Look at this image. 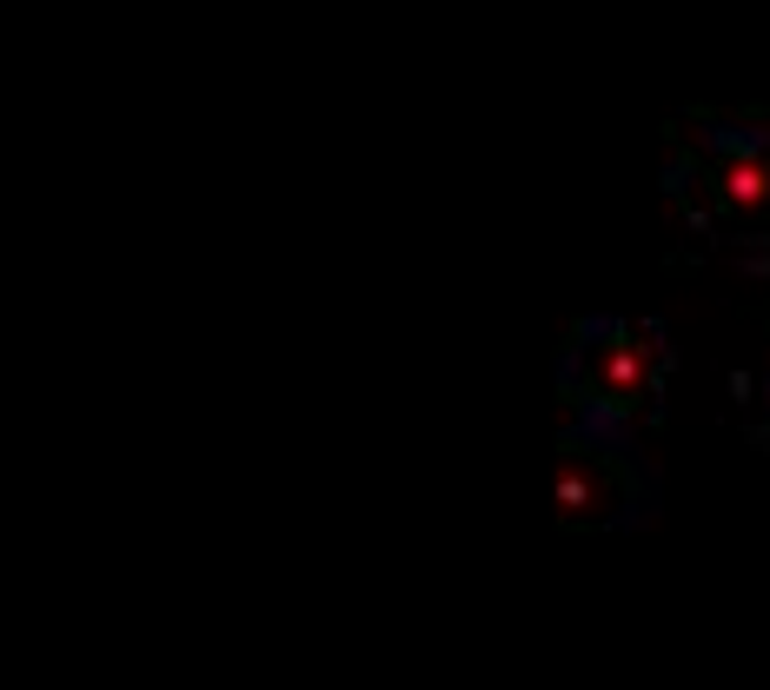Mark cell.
I'll list each match as a JSON object with an SVG mask.
<instances>
[{"mask_svg": "<svg viewBox=\"0 0 770 690\" xmlns=\"http://www.w3.org/2000/svg\"><path fill=\"white\" fill-rule=\"evenodd\" d=\"M631 459L612 439H571L558 459V504L571 525H612L631 504Z\"/></svg>", "mask_w": 770, "mask_h": 690, "instance_id": "2", "label": "cell"}, {"mask_svg": "<svg viewBox=\"0 0 770 690\" xmlns=\"http://www.w3.org/2000/svg\"><path fill=\"white\" fill-rule=\"evenodd\" d=\"M658 372H664V338L651 332V325H631V319H618V325H591L584 332V345H578V392L591 398V405H644L651 392H658Z\"/></svg>", "mask_w": 770, "mask_h": 690, "instance_id": "1", "label": "cell"}]
</instances>
